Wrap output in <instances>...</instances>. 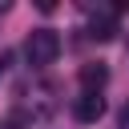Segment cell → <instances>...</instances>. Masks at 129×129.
<instances>
[{"instance_id": "6da1fadb", "label": "cell", "mask_w": 129, "mask_h": 129, "mask_svg": "<svg viewBox=\"0 0 129 129\" xmlns=\"http://www.w3.org/2000/svg\"><path fill=\"white\" fill-rule=\"evenodd\" d=\"M24 56H28V64H32V69L52 64V60L60 56V36H56L52 28H32V32H28V40H24Z\"/></svg>"}, {"instance_id": "7a4b0ae2", "label": "cell", "mask_w": 129, "mask_h": 129, "mask_svg": "<svg viewBox=\"0 0 129 129\" xmlns=\"http://www.w3.org/2000/svg\"><path fill=\"white\" fill-rule=\"evenodd\" d=\"M73 117L85 121V125L101 121V117H105V97H101V93H81V97L73 101Z\"/></svg>"}, {"instance_id": "3957f363", "label": "cell", "mask_w": 129, "mask_h": 129, "mask_svg": "<svg viewBox=\"0 0 129 129\" xmlns=\"http://www.w3.org/2000/svg\"><path fill=\"white\" fill-rule=\"evenodd\" d=\"M109 81V69L101 64V60H93V64H81V85H85V93H101V85Z\"/></svg>"}, {"instance_id": "277c9868", "label": "cell", "mask_w": 129, "mask_h": 129, "mask_svg": "<svg viewBox=\"0 0 129 129\" xmlns=\"http://www.w3.org/2000/svg\"><path fill=\"white\" fill-rule=\"evenodd\" d=\"M113 32H117L113 12H105V16H93V20H89V36H93V40H109Z\"/></svg>"}, {"instance_id": "5b68a950", "label": "cell", "mask_w": 129, "mask_h": 129, "mask_svg": "<svg viewBox=\"0 0 129 129\" xmlns=\"http://www.w3.org/2000/svg\"><path fill=\"white\" fill-rule=\"evenodd\" d=\"M121 129H129V101H125V109H121Z\"/></svg>"}, {"instance_id": "8992f818", "label": "cell", "mask_w": 129, "mask_h": 129, "mask_svg": "<svg viewBox=\"0 0 129 129\" xmlns=\"http://www.w3.org/2000/svg\"><path fill=\"white\" fill-rule=\"evenodd\" d=\"M4 64H8V56H0V77H4Z\"/></svg>"}]
</instances>
